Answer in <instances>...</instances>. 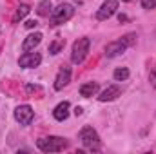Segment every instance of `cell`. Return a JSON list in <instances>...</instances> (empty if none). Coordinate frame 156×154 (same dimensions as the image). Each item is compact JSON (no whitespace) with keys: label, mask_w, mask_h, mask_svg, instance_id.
<instances>
[{"label":"cell","mask_w":156,"mask_h":154,"mask_svg":"<svg viewBox=\"0 0 156 154\" xmlns=\"http://www.w3.org/2000/svg\"><path fill=\"white\" fill-rule=\"evenodd\" d=\"M78 138H80L82 145H83L87 151H91V152L102 151V140H100L98 132H96L91 125H83L82 131L78 132Z\"/></svg>","instance_id":"obj_2"},{"label":"cell","mask_w":156,"mask_h":154,"mask_svg":"<svg viewBox=\"0 0 156 154\" xmlns=\"http://www.w3.org/2000/svg\"><path fill=\"white\" fill-rule=\"evenodd\" d=\"M149 83H151V87L156 89V65L151 69V73H149Z\"/></svg>","instance_id":"obj_19"},{"label":"cell","mask_w":156,"mask_h":154,"mask_svg":"<svg viewBox=\"0 0 156 154\" xmlns=\"http://www.w3.org/2000/svg\"><path fill=\"white\" fill-rule=\"evenodd\" d=\"M118 20H120V22H125V20H127V16H125V15H120V16H118Z\"/></svg>","instance_id":"obj_22"},{"label":"cell","mask_w":156,"mask_h":154,"mask_svg":"<svg viewBox=\"0 0 156 154\" xmlns=\"http://www.w3.org/2000/svg\"><path fill=\"white\" fill-rule=\"evenodd\" d=\"M98 89H100L98 82H85V83L80 85V96L91 98V96H94V94L98 93Z\"/></svg>","instance_id":"obj_13"},{"label":"cell","mask_w":156,"mask_h":154,"mask_svg":"<svg viewBox=\"0 0 156 154\" xmlns=\"http://www.w3.org/2000/svg\"><path fill=\"white\" fill-rule=\"evenodd\" d=\"M82 113H83V111H82V107H76V109H75V114H76V116H80Z\"/></svg>","instance_id":"obj_21"},{"label":"cell","mask_w":156,"mask_h":154,"mask_svg":"<svg viewBox=\"0 0 156 154\" xmlns=\"http://www.w3.org/2000/svg\"><path fill=\"white\" fill-rule=\"evenodd\" d=\"M136 33H127V35H123L122 38L115 40V42H109L105 47H104V54H105V58H116L120 54H123L129 47H133L134 44H136Z\"/></svg>","instance_id":"obj_1"},{"label":"cell","mask_w":156,"mask_h":154,"mask_svg":"<svg viewBox=\"0 0 156 154\" xmlns=\"http://www.w3.org/2000/svg\"><path fill=\"white\" fill-rule=\"evenodd\" d=\"M118 96H122V87H120V85H109L107 89H104V91L100 93L98 100L105 103V102H115Z\"/></svg>","instance_id":"obj_10"},{"label":"cell","mask_w":156,"mask_h":154,"mask_svg":"<svg viewBox=\"0 0 156 154\" xmlns=\"http://www.w3.org/2000/svg\"><path fill=\"white\" fill-rule=\"evenodd\" d=\"M24 26H26L27 29H35V27L38 26V22H37V20H27V22H26Z\"/></svg>","instance_id":"obj_20"},{"label":"cell","mask_w":156,"mask_h":154,"mask_svg":"<svg viewBox=\"0 0 156 154\" xmlns=\"http://www.w3.org/2000/svg\"><path fill=\"white\" fill-rule=\"evenodd\" d=\"M69 109H71V103L69 102H60L55 109H53V116H55V120L56 121H64V120H67L69 118Z\"/></svg>","instance_id":"obj_12"},{"label":"cell","mask_w":156,"mask_h":154,"mask_svg":"<svg viewBox=\"0 0 156 154\" xmlns=\"http://www.w3.org/2000/svg\"><path fill=\"white\" fill-rule=\"evenodd\" d=\"M73 15H75V7L71 4H60L51 11L49 22H51V26H62V24L69 22L73 18Z\"/></svg>","instance_id":"obj_4"},{"label":"cell","mask_w":156,"mask_h":154,"mask_svg":"<svg viewBox=\"0 0 156 154\" xmlns=\"http://www.w3.org/2000/svg\"><path fill=\"white\" fill-rule=\"evenodd\" d=\"M42 42V33H31L27 35L24 42H22V51L24 53H29V51H35V47Z\"/></svg>","instance_id":"obj_11"},{"label":"cell","mask_w":156,"mask_h":154,"mask_svg":"<svg viewBox=\"0 0 156 154\" xmlns=\"http://www.w3.org/2000/svg\"><path fill=\"white\" fill-rule=\"evenodd\" d=\"M129 76H131V73H129L127 67H118V69H115V73H113V78L116 82H125Z\"/></svg>","instance_id":"obj_16"},{"label":"cell","mask_w":156,"mask_h":154,"mask_svg":"<svg viewBox=\"0 0 156 154\" xmlns=\"http://www.w3.org/2000/svg\"><path fill=\"white\" fill-rule=\"evenodd\" d=\"M69 82H71V67L69 65H62L60 71H58V75H56V78H55V89L62 91Z\"/></svg>","instance_id":"obj_9"},{"label":"cell","mask_w":156,"mask_h":154,"mask_svg":"<svg viewBox=\"0 0 156 154\" xmlns=\"http://www.w3.org/2000/svg\"><path fill=\"white\" fill-rule=\"evenodd\" d=\"M144 9H156V0H142Z\"/></svg>","instance_id":"obj_18"},{"label":"cell","mask_w":156,"mask_h":154,"mask_svg":"<svg viewBox=\"0 0 156 154\" xmlns=\"http://www.w3.org/2000/svg\"><path fill=\"white\" fill-rule=\"evenodd\" d=\"M40 64H42L40 53H33V51L24 53V54L18 58V65L24 67V69H35V67H38Z\"/></svg>","instance_id":"obj_8"},{"label":"cell","mask_w":156,"mask_h":154,"mask_svg":"<svg viewBox=\"0 0 156 154\" xmlns=\"http://www.w3.org/2000/svg\"><path fill=\"white\" fill-rule=\"evenodd\" d=\"M51 11H53V5H51L49 0H42L38 4V7H37V13H38L40 16H49Z\"/></svg>","instance_id":"obj_15"},{"label":"cell","mask_w":156,"mask_h":154,"mask_svg":"<svg viewBox=\"0 0 156 154\" xmlns=\"http://www.w3.org/2000/svg\"><path fill=\"white\" fill-rule=\"evenodd\" d=\"M64 47H66V38H55L51 44H49V54H58V53H62L64 51Z\"/></svg>","instance_id":"obj_14"},{"label":"cell","mask_w":156,"mask_h":154,"mask_svg":"<svg viewBox=\"0 0 156 154\" xmlns=\"http://www.w3.org/2000/svg\"><path fill=\"white\" fill-rule=\"evenodd\" d=\"M29 11H31V7H29L27 4H20V5H18V9H16V13H15V22L22 20V18H24Z\"/></svg>","instance_id":"obj_17"},{"label":"cell","mask_w":156,"mask_h":154,"mask_svg":"<svg viewBox=\"0 0 156 154\" xmlns=\"http://www.w3.org/2000/svg\"><path fill=\"white\" fill-rule=\"evenodd\" d=\"M37 147L42 152H60L69 147V142L67 138H62V136H47V138L37 140Z\"/></svg>","instance_id":"obj_3"},{"label":"cell","mask_w":156,"mask_h":154,"mask_svg":"<svg viewBox=\"0 0 156 154\" xmlns=\"http://www.w3.org/2000/svg\"><path fill=\"white\" fill-rule=\"evenodd\" d=\"M33 118H35V111H33V107L31 105H27V103H24V105H18L16 109H15V120L20 123V125H29L31 121H33Z\"/></svg>","instance_id":"obj_6"},{"label":"cell","mask_w":156,"mask_h":154,"mask_svg":"<svg viewBox=\"0 0 156 154\" xmlns=\"http://www.w3.org/2000/svg\"><path fill=\"white\" fill-rule=\"evenodd\" d=\"M89 47H91V40L87 38V37H82V38H78L76 42L73 44V49H71V62H73L75 65H80V64L87 58Z\"/></svg>","instance_id":"obj_5"},{"label":"cell","mask_w":156,"mask_h":154,"mask_svg":"<svg viewBox=\"0 0 156 154\" xmlns=\"http://www.w3.org/2000/svg\"><path fill=\"white\" fill-rule=\"evenodd\" d=\"M123 2H131V0H123Z\"/></svg>","instance_id":"obj_23"},{"label":"cell","mask_w":156,"mask_h":154,"mask_svg":"<svg viewBox=\"0 0 156 154\" xmlns=\"http://www.w3.org/2000/svg\"><path fill=\"white\" fill-rule=\"evenodd\" d=\"M118 9V0H104V4L100 5V9L96 11V20L104 22V20H109Z\"/></svg>","instance_id":"obj_7"}]
</instances>
